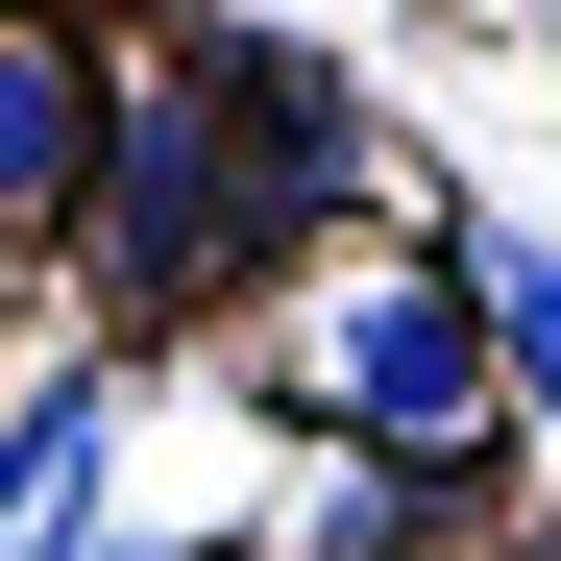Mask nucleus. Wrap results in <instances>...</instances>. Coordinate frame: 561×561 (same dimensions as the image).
Masks as SVG:
<instances>
[{
  "mask_svg": "<svg viewBox=\"0 0 561 561\" xmlns=\"http://www.w3.org/2000/svg\"><path fill=\"white\" fill-rule=\"evenodd\" d=\"M73 244H99V294H123V318H196V294H244V268H268V196H244V147H220L196 73H123V99H99Z\"/></svg>",
  "mask_w": 561,
  "mask_h": 561,
  "instance_id": "f257e3e1",
  "label": "nucleus"
},
{
  "mask_svg": "<svg viewBox=\"0 0 561 561\" xmlns=\"http://www.w3.org/2000/svg\"><path fill=\"white\" fill-rule=\"evenodd\" d=\"M294 391H318V439H342V463L439 489V463L513 415L489 318H463V244H439V268H366V294H318V366H294Z\"/></svg>",
  "mask_w": 561,
  "mask_h": 561,
  "instance_id": "f03ea898",
  "label": "nucleus"
},
{
  "mask_svg": "<svg viewBox=\"0 0 561 561\" xmlns=\"http://www.w3.org/2000/svg\"><path fill=\"white\" fill-rule=\"evenodd\" d=\"M73 171H99V49H73V25H0V244H49Z\"/></svg>",
  "mask_w": 561,
  "mask_h": 561,
  "instance_id": "7ed1b4c3",
  "label": "nucleus"
},
{
  "mask_svg": "<svg viewBox=\"0 0 561 561\" xmlns=\"http://www.w3.org/2000/svg\"><path fill=\"white\" fill-rule=\"evenodd\" d=\"M73 489H99V366H49V391L0 415V561H49V537H73Z\"/></svg>",
  "mask_w": 561,
  "mask_h": 561,
  "instance_id": "20e7f679",
  "label": "nucleus"
},
{
  "mask_svg": "<svg viewBox=\"0 0 561 561\" xmlns=\"http://www.w3.org/2000/svg\"><path fill=\"white\" fill-rule=\"evenodd\" d=\"M463 318H489L513 415H561V244H463Z\"/></svg>",
  "mask_w": 561,
  "mask_h": 561,
  "instance_id": "39448f33",
  "label": "nucleus"
},
{
  "mask_svg": "<svg viewBox=\"0 0 561 561\" xmlns=\"http://www.w3.org/2000/svg\"><path fill=\"white\" fill-rule=\"evenodd\" d=\"M391 537H415V489H391V463H318V489L268 513L244 561H391Z\"/></svg>",
  "mask_w": 561,
  "mask_h": 561,
  "instance_id": "423d86ee",
  "label": "nucleus"
},
{
  "mask_svg": "<svg viewBox=\"0 0 561 561\" xmlns=\"http://www.w3.org/2000/svg\"><path fill=\"white\" fill-rule=\"evenodd\" d=\"M49 561H147V537H49Z\"/></svg>",
  "mask_w": 561,
  "mask_h": 561,
  "instance_id": "0eeeda50",
  "label": "nucleus"
},
{
  "mask_svg": "<svg viewBox=\"0 0 561 561\" xmlns=\"http://www.w3.org/2000/svg\"><path fill=\"white\" fill-rule=\"evenodd\" d=\"M513 561H561V537H513Z\"/></svg>",
  "mask_w": 561,
  "mask_h": 561,
  "instance_id": "6e6552de",
  "label": "nucleus"
}]
</instances>
